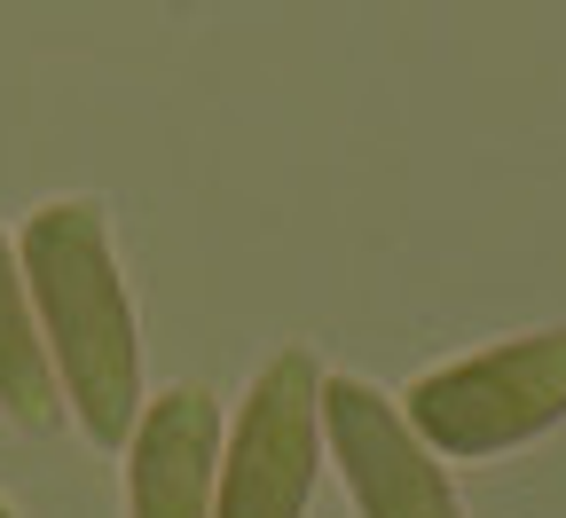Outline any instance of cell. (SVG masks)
Masks as SVG:
<instances>
[{"instance_id":"6da1fadb","label":"cell","mask_w":566,"mask_h":518,"mask_svg":"<svg viewBox=\"0 0 566 518\" xmlns=\"http://www.w3.org/2000/svg\"><path fill=\"white\" fill-rule=\"evenodd\" d=\"M24 283L32 315L55 361L63 409L80 416L95 448H126L142 424V338H134V299L111 252V220L95 197H55L24 220Z\"/></svg>"},{"instance_id":"7a4b0ae2","label":"cell","mask_w":566,"mask_h":518,"mask_svg":"<svg viewBox=\"0 0 566 518\" xmlns=\"http://www.w3.org/2000/svg\"><path fill=\"white\" fill-rule=\"evenodd\" d=\"M401 416L417 424V440L433 456H457V464L527 448L551 424H566V323L464 353L449 369H424L401 401Z\"/></svg>"},{"instance_id":"3957f363","label":"cell","mask_w":566,"mask_h":518,"mask_svg":"<svg viewBox=\"0 0 566 518\" xmlns=\"http://www.w3.org/2000/svg\"><path fill=\"white\" fill-rule=\"evenodd\" d=\"M323 456V369L307 346H283L221 440V503L212 518H307Z\"/></svg>"},{"instance_id":"277c9868","label":"cell","mask_w":566,"mask_h":518,"mask_svg":"<svg viewBox=\"0 0 566 518\" xmlns=\"http://www.w3.org/2000/svg\"><path fill=\"white\" fill-rule=\"evenodd\" d=\"M323 440L346 472V495L363 518H464L441 456L417 440V424L370 393L363 378H323Z\"/></svg>"},{"instance_id":"5b68a950","label":"cell","mask_w":566,"mask_h":518,"mask_svg":"<svg viewBox=\"0 0 566 518\" xmlns=\"http://www.w3.org/2000/svg\"><path fill=\"white\" fill-rule=\"evenodd\" d=\"M221 503V401L174 385L142 401L126 440V518H212Z\"/></svg>"},{"instance_id":"8992f818","label":"cell","mask_w":566,"mask_h":518,"mask_svg":"<svg viewBox=\"0 0 566 518\" xmlns=\"http://www.w3.org/2000/svg\"><path fill=\"white\" fill-rule=\"evenodd\" d=\"M0 416L17 432H55L63 424V385H55V361L32 315V283L17 244L0 236Z\"/></svg>"},{"instance_id":"52a82bcc","label":"cell","mask_w":566,"mask_h":518,"mask_svg":"<svg viewBox=\"0 0 566 518\" xmlns=\"http://www.w3.org/2000/svg\"><path fill=\"white\" fill-rule=\"evenodd\" d=\"M0 518H17V510H9V503H0Z\"/></svg>"}]
</instances>
